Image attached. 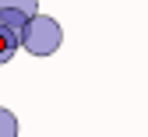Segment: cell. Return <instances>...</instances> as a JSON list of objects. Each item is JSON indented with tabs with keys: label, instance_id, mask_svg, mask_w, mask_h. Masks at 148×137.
<instances>
[{
	"label": "cell",
	"instance_id": "cell-4",
	"mask_svg": "<svg viewBox=\"0 0 148 137\" xmlns=\"http://www.w3.org/2000/svg\"><path fill=\"white\" fill-rule=\"evenodd\" d=\"M0 137H18V120L7 109H0Z\"/></svg>",
	"mask_w": 148,
	"mask_h": 137
},
{
	"label": "cell",
	"instance_id": "cell-2",
	"mask_svg": "<svg viewBox=\"0 0 148 137\" xmlns=\"http://www.w3.org/2000/svg\"><path fill=\"white\" fill-rule=\"evenodd\" d=\"M18 49H21V32L0 21V63H7Z\"/></svg>",
	"mask_w": 148,
	"mask_h": 137
},
{
	"label": "cell",
	"instance_id": "cell-5",
	"mask_svg": "<svg viewBox=\"0 0 148 137\" xmlns=\"http://www.w3.org/2000/svg\"><path fill=\"white\" fill-rule=\"evenodd\" d=\"M0 21H4V25H11V28H18V32H21V28L28 25V14H21V11H0Z\"/></svg>",
	"mask_w": 148,
	"mask_h": 137
},
{
	"label": "cell",
	"instance_id": "cell-1",
	"mask_svg": "<svg viewBox=\"0 0 148 137\" xmlns=\"http://www.w3.org/2000/svg\"><path fill=\"white\" fill-rule=\"evenodd\" d=\"M60 42H64V32H60V25L53 21V18H46V14H32L28 25L21 28V49H28L32 56H49V53H57Z\"/></svg>",
	"mask_w": 148,
	"mask_h": 137
},
{
	"label": "cell",
	"instance_id": "cell-3",
	"mask_svg": "<svg viewBox=\"0 0 148 137\" xmlns=\"http://www.w3.org/2000/svg\"><path fill=\"white\" fill-rule=\"evenodd\" d=\"M0 11H21V14H39V4L35 0H0Z\"/></svg>",
	"mask_w": 148,
	"mask_h": 137
}]
</instances>
